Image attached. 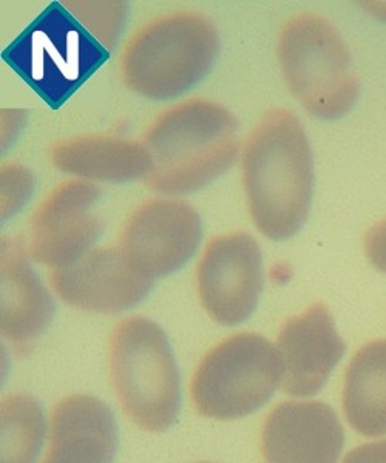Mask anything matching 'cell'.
Returning a JSON list of instances; mask_svg holds the SVG:
<instances>
[{
    "label": "cell",
    "mask_w": 386,
    "mask_h": 463,
    "mask_svg": "<svg viewBox=\"0 0 386 463\" xmlns=\"http://www.w3.org/2000/svg\"><path fill=\"white\" fill-rule=\"evenodd\" d=\"M249 213L263 237L285 241L306 222L313 203L314 159L300 119L289 110L266 113L243 148Z\"/></svg>",
    "instance_id": "cell-1"
},
{
    "label": "cell",
    "mask_w": 386,
    "mask_h": 463,
    "mask_svg": "<svg viewBox=\"0 0 386 463\" xmlns=\"http://www.w3.org/2000/svg\"><path fill=\"white\" fill-rule=\"evenodd\" d=\"M144 144L154 158L148 189L189 195L226 174L240 153L239 121L226 107L189 99L155 119Z\"/></svg>",
    "instance_id": "cell-2"
},
{
    "label": "cell",
    "mask_w": 386,
    "mask_h": 463,
    "mask_svg": "<svg viewBox=\"0 0 386 463\" xmlns=\"http://www.w3.org/2000/svg\"><path fill=\"white\" fill-rule=\"evenodd\" d=\"M221 47L218 30L193 11H176L148 22L124 48V84L152 100L180 98L211 73Z\"/></svg>",
    "instance_id": "cell-3"
},
{
    "label": "cell",
    "mask_w": 386,
    "mask_h": 463,
    "mask_svg": "<svg viewBox=\"0 0 386 463\" xmlns=\"http://www.w3.org/2000/svg\"><path fill=\"white\" fill-rule=\"evenodd\" d=\"M110 58L62 2H52L2 52L4 62L52 109H61Z\"/></svg>",
    "instance_id": "cell-4"
},
{
    "label": "cell",
    "mask_w": 386,
    "mask_h": 463,
    "mask_svg": "<svg viewBox=\"0 0 386 463\" xmlns=\"http://www.w3.org/2000/svg\"><path fill=\"white\" fill-rule=\"evenodd\" d=\"M108 368L122 410L144 431L169 430L180 414L181 379L169 337L146 317H128L111 334Z\"/></svg>",
    "instance_id": "cell-5"
},
{
    "label": "cell",
    "mask_w": 386,
    "mask_h": 463,
    "mask_svg": "<svg viewBox=\"0 0 386 463\" xmlns=\"http://www.w3.org/2000/svg\"><path fill=\"white\" fill-rule=\"evenodd\" d=\"M277 54L287 89L309 115L334 121L355 106L360 84L350 50L326 19L292 17L281 30Z\"/></svg>",
    "instance_id": "cell-6"
},
{
    "label": "cell",
    "mask_w": 386,
    "mask_h": 463,
    "mask_svg": "<svg viewBox=\"0 0 386 463\" xmlns=\"http://www.w3.org/2000/svg\"><path fill=\"white\" fill-rule=\"evenodd\" d=\"M281 377L277 347L261 335L241 332L204 355L192 379V402L202 416L235 420L263 408Z\"/></svg>",
    "instance_id": "cell-7"
},
{
    "label": "cell",
    "mask_w": 386,
    "mask_h": 463,
    "mask_svg": "<svg viewBox=\"0 0 386 463\" xmlns=\"http://www.w3.org/2000/svg\"><path fill=\"white\" fill-rule=\"evenodd\" d=\"M101 196V189L84 179L56 185L33 215L28 244L33 261L67 268L91 252L106 227L98 213Z\"/></svg>",
    "instance_id": "cell-8"
},
{
    "label": "cell",
    "mask_w": 386,
    "mask_h": 463,
    "mask_svg": "<svg viewBox=\"0 0 386 463\" xmlns=\"http://www.w3.org/2000/svg\"><path fill=\"white\" fill-rule=\"evenodd\" d=\"M198 295L212 320L237 326L248 320L263 292V255L252 235L237 232L209 241L196 268Z\"/></svg>",
    "instance_id": "cell-9"
},
{
    "label": "cell",
    "mask_w": 386,
    "mask_h": 463,
    "mask_svg": "<svg viewBox=\"0 0 386 463\" xmlns=\"http://www.w3.org/2000/svg\"><path fill=\"white\" fill-rule=\"evenodd\" d=\"M202 240L198 212L174 198L139 205L122 229L121 246L128 259L156 279L175 274L189 263Z\"/></svg>",
    "instance_id": "cell-10"
},
{
    "label": "cell",
    "mask_w": 386,
    "mask_h": 463,
    "mask_svg": "<svg viewBox=\"0 0 386 463\" xmlns=\"http://www.w3.org/2000/svg\"><path fill=\"white\" fill-rule=\"evenodd\" d=\"M50 285L67 305L98 314H121L141 305L154 290L146 274L121 246L96 248L67 268L53 269Z\"/></svg>",
    "instance_id": "cell-11"
},
{
    "label": "cell",
    "mask_w": 386,
    "mask_h": 463,
    "mask_svg": "<svg viewBox=\"0 0 386 463\" xmlns=\"http://www.w3.org/2000/svg\"><path fill=\"white\" fill-rule=\"evenodd\" d=\"M276 347L283 366L281 390L294 397L318 394L346 351L331 312L322 303L286 321Z\"/></svg>",
    "instance_id": "cell-12"
},
{
    "label": "cell",
    "mask_w": 386,
    "mask_h": 463,
    "mask_svg": "<svg viewBox=\"0 0 386 463\" xmlns=\"http://www.w3.org/2000/svg\"><path fill=\"white\" fill-rule=\"evenodd\" d=\"M344 431L323 402H285L270 411L261 434L266 463H337Z\"/></svg>",
    "instance_id": "cell-13"
},
{
    "label": "cell",
    "mask_w": 386,
    "mask_h": 463,
    "mask_svg": "<svg viewBox=\"0 0 386 463\" xmlns=\"http://www.w3.org/2000/svg\"><path fill=\"white\" fill-rule=\"evenodd\" d=\"M2 274V335L16 353H27L47 331L56 314L53 297L32 266L28 244L21 238H4Z\"/></svg>",
    "instance_id": "cell-14"
},
{
    "label": "cell",
    "mask_w": 386,
    "mask_h": 463,
    "mask_svg": "<svg viewBox=\"0 0 386 463\" xmlns=\"http://www.w3.org/2000/svg\"><path fill=\"white\" fill-rule=\"evenodd\" d=\"M118 437L117 419L104 402L70 395L54 406L42 463H111Z\"/></svg>",
    "instance_id": "cell-15"
},
{
    "label": "cell",
    "mask_w": 386,
    "mask_h": 463,
    "mask_svg": "<svg viewBox=\"0 0 386 463\" xmlns=\"http://www.w3.org/2000/svg\"><path fill=\"white\" fill-rule=\"evenodd\" d=\"M50 159L59 172L90 183L124 184L147 178L154 169L146 144L102 135L62 139L50 150Z\"/></svg>",
    "instance_id": "cell-16"
},
{
    "label": "cell",
    "mask_w": 386,
    "mask_h": 463,
    "mask_svg": "<svg viewBox=\"0 0 386 463\" xmlns=\"http://www.w3.org/2000/svg\"><path fill=\"white\" fill-rule=\"evenodd\" d=\"M344 411L362 436H385L386 340L366 343L351 360L344 375Z\"/></svg>",
    "instance_id": "cell-17"
},
{
    "label": "cell",
    "mask_w": 386,
    "mask_h": 463,
    "mask_svg": "<svg viewBox=\"0 0 386 463\" xmlns=\"http://www.w3.org/2000/svg\"><path fill=\"white\" fill-rule=\"evenodd\" d=\"M45 432V412L34 397L17 392L2 402V463L36 462Z\"/></svg>",
    "instance_id": "cell-18"
},
{
    "label": "cell",
    "mask_w": 386,
    "mask_h": 463,
    "mask_svg": "<svg viewBox=\"0 0 386 463\" xmlns=\"http://www.w3.org/2000/svg\"><path fill=\"white\" fill-rule=\"evenodd\" d=\"M62 4L110 53L113 52L127 22V2H65L64 0Z\"/></svg>",
    "instance_id": "cell-19"
},
{
    "label": "cell",
    "mask_w": 386,
    "mask_h": 463,
    "mask_svg": "<svg viewBox=\"0 0 386 463\" xmlns=\"http://www.w3.org/2000/svg\"><path fill=\"white\" fill-rule=\"evenodd\" d=\"M2 222L10 220L27 204L36 185L34 176L24 165L8 164L2 167Z\"/></svg>",
    "instance_id": "cell-20"
},
{
    "label": "cell",
    "mask_w": 386,
    "mask_h": 463,
    "mask_svg": "<svg viewBox=\"0 0 386 463\" xmlns=\"http://www.w3.org/2000/svg\"><path fill=\"white\" fill-rule=\"evenodd\" d=\"M365 252L371 264L386 274V220L366 233Z\"/></svg>",
    "instance_id": "cell-21"
},
{
    "label": "cell",
    "mask_w": 386,
    "mask_h": 463,
    "mask_svg": "<svg viewBox=\"0 0 386 463\" xmlns=\"http://www.w3.org/2000/svg\"><path fill=\"white\" fill-rule=\"evenodd\" d=\"M344 463H386V440L354 448L344 458Z\"/></svg>",
    "instance_id": "cell-22"
}]
</instances>
